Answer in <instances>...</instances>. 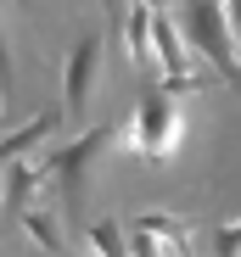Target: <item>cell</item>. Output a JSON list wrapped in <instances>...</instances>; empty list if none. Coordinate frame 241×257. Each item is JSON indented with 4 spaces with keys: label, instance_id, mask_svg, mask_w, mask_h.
Instances as JSON below:
<instances>
[{
    "label": "cell",
    "instance_id": "1",
    "mask_svg": "<svg viewBox=\"0 0 241 257\" xmlns=\"http://www.w3.org/2000/svg\"><path fill=\"white\" fill-rule=\"evenodd\" d=\"M180 101H185V95H174L169 84H146V95H140V106H135V123L124 128V140H129L135 157L169 162V157L185 146V106H180Z\"/></svg>",
    "mask_w": 241,
    "mask_h": 257
},
{
    "label": "cell",
    "instance_id": "2",
    "mask_svg": "<svg viewBox=\"0 0 241 257\" xmlns=\"http://www.w3.org/2000/svg\"><path fill=\"white\" fill-rule=\"evenodd\" d=\"M112 140H118V128H112V123H96L90 135H78L73 146H62V151H51L45 162H39L45 179H56L67 212H78V201H85V190H90V168H96V157H101Z\"/></svg>",
    "mask_w": 241,
    "mask_h": 257
},
{
    "label": "cell",
    "instance_id": "3",
    "mask_svg": "<svg viewBox=\"0 0 241 257\" xmlns=\"http://www.w3.org/2000/svg\"><path fill=\"white\" fill-rule=\"evenodd\" d=\"M185 34L230 84H241V56H235V23L224 12V0H185Z\"/></svg>",
    "mask_w": 241,
    "mask_h": 257
},
{
    "label": "cell",
    "instance_id": "4",
    "mask_svg": "<svg viewBox=\"0 0 241 257\" xmlns=\"http://www.w3.org/2000/svg\"><path fill=\"white\" fill-rule=\"evenodd\" d=\"M101 51H107V34L90 28V34H78L73 39V51H67V73H62V112L67 123H85L90 112V95H96V73H101Z\"/></svg>",
    "mask_w": 241,
    "mask_h": 257
},
{
    "label": "cell",
    "instance_id": "5",
    "mask_svg": "<svg viewBox=\"0 0 241 257\" xmlns=\"http://www.w3.org/2000/svg\"><path fill=\"white\" fill-rule=\"evenodd\" d=\"M118 23H124L129 62H135V67H157V6H146V0H124Z\"/></svg>",
    "mask_w": 241,
    "mask_h": 257
},
{
    "label": "cell",
    "instance_id": "6",
    "mask_svg": "<svg viewBox=\"0 0 241 257\" xmlns=\"http://www.w3.org/2000/svg\"><path fill=\"white\" fill-rule=\"evenodd\" d=\"M39 185H51L45 168L28 162V157H12L6 162V196H0V212H6V218H23V212L34 207V190Z\"/></svg>",
    "mask_w": 241,
    "mask_h": 257
},
{
    "label": "cell",
    "instance_id": "7",
    "mask_svg": "<svg viewBox=\"0 0 241 257\" xmlns=\"http://www.w3.org/2000/svg\"><path fill=\"white\" fill-rule=\"evenodd\" d=\"M56 123H62L56 112H39V117H28V123H17L12 135L0 140V162H12V157H28L34 146H45V140L56 135Z\"/></svg>",
    "mask_w": 241,
    "mask_h": 257
},
{
    "label": "cell",
    "instance_id": "8",
    "mask_svg": "<svg viewBox=\"0 0 241 257\" xmlns=\"http://www.w3.org/2000/svg\"><path fill=\"white\" fill-rule=\"evenodd\" d=\"M135 229L157 235L169 251H191V218H180V212H140V218H135Z\"/></svg>",
    "mask_w": 241,
    "mask_h": 257
},
{
    "label": "cell",
    "instance_id": "9",
    "mask_svg": "<svg viewBox=\"0 0 241 257\" xmlns=\"http://www.w3.org/2000/svg\"><path fill=\"white\" fill-rule=\"evenodd\" d=\"M17 224L28 229V240H34L39 251H62V246H67V240H62V224H56V212H45V207H28Z\"/></svg>",
    "mask_w": 241,
    "mask_h": 257
},
{
    "label": "cell",
    "instance_id": "10",
    "mask_svg": "<svg viewBox=\"0 0 241 257\" xmlns=\"http://www.w3.org/2000/svg\"><path fill=\"white\" fill-rule=\"evenodd\" d=\"M90 246H96L101 257H124V251H129V240H124V224H118V218H101V224H90Z\"/></svg>",
    "mask_w": 241,
    "mask_h": 257
},
{
    "label": "cell",
    "instance_id": "11",
    "mask_svg": "<svg viewBox=\"0 0 241 257\" xmlns=\"http://www.w3.org/2000/svg\"><path fill=\"white\" fill-rule=\"evenodd\" d=\"M213 251H219V257H241V218L219 224V240H213Z\"/></svg>",
    "mask_w": 241,
    "mask_h": 257
},
{
    "label": "cell",
    "instance_id": "12",
    "mask_svg": "<svg viewBox=\"0 0 241 257\" xmlns=\"http://www.w3.org/2000/svg\"><path fill=\"white\" fill-rule=\"evenodd\" d=\"M224 12H230V23H235V34H241V0H224Z\"/></svg>",
    "mask_w": 241,
    "mask_h": 257
},
{
    "label": "cell",
    "instance_id": "13",
    "mask_svg": "<svg viewBox=\"0 0 241 257\" xmlns=\"http://www.w3.org/2000/svg\"><path fill=\"white\" fill-rule=\"evenodd\" d=\"M146 6H157V12H169V6H174V0H146Z\"/></svg>",
    "mask_w": 241,
    "mask_h": 257
}]
</instances>
